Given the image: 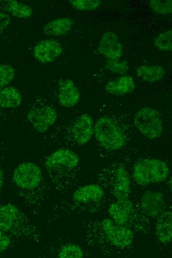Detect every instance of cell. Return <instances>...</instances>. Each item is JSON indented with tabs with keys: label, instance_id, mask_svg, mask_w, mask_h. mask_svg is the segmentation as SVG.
I'll return each instance as SVG.
<instances>
[{
	"label": "cell",
	"instance_id": "3",
	"mask_svg": "<svg viewBox=\"0 0 172 258\" xmlns=\"http://www.w3.org/2000/svg\"><path fill=\"white\" fill-rule=\"evenodd\" d=\"M79 161L78 155L67 148L56 150L44 158L43 167L51 191L64 194L72 187Z\"/></svg>",
	"mask_w": 172,
	"mask_h": 258
},
{
	"label": "cell",
	"instance_id": "10",
	"mask_svg": "<svg viewBox=\"0 0 172 258\" xmlns=\"http://www.w3.org/2000/svg\"><path fill=\"white\" fill-rule=\"evenodd\" d=\"M57 118L56 110L49 106L33 109L26 115L27 121L39 133L46 132L55 124Z\"/></svg>",
	"mask_w": 172,
	"mask_h": 258
},
{
	"label": "cell",
	"instance_id": "12",
	"mask_svg": "<svg viewBox=\"0 0 172 258\" xmlns=\"http://www.w3.org/2000/svg\"><path fill=\"white\" fill-rule=\"evenodd\" d=\"M63 52L61 44L53 39H44L39 41L33 48L35 59L40 63L46 64L53 62Z\"/></svg>",
	"mask_w": 172,
	"mask_h": 258
},
{
	"label": "cell",
	"instance_id": "16",
	"mask_svg": "<svg viewBox=\"0 0 172 258\" xmlns=\"http://www.w3.org/2000/svg\"><path fill=\"white\" fill-rule=\"evenodd\" d=\"M133 213V205L129 198L117 200L108 208V213L112 220L122 226H125L130 220Z\"/></svg>",
	"mask_w": 172,
	"mask_h": 258
},
{
	"label": "cell",
	"instance_id": "23",
	"mask_svg": "<svg viewBox=\"0 0 172 258\" xmlns=\"http://www.w3.org/2000/svg\"><path fill=\"white\" fill-rule=\"evenodd\" d=\"M165 74V70L158 65H143L136 69L137 76L142 81L154 82L162 79Z\"/></svg>",
	"mask_w": 172,
	"mask_h": 258
},
{
	"label": "cell",
	"instance_id": "30",
	"mask_svg": "<svg viewBox=\"0 0 172 258\" xmlns=\"http://www.w3.org/2000/svg\"><path fill=\"white\" fill-rule=\"evenodd\" d=\"M11 18L6 12L0 11V38L3 31L9 24Z\"/></svg>",
	"mask_w": 172,
	"mask_h": 258
},
{
	"label": "cell",
	"instance_id": "2",
	"mask_svg": "<svg viewBox=\"0 0 172 258\" xmlns=\"http://www.w3.org/2000/svg\"><path fill=\"white\" fill-rule=\"evenodd\" d=\"M105 196L103 189L96 184L79 188L69 196L51 206L45 215V224L50 226L59 220L75 213L93 212Z\"/></svg>",
	"mask_w": 172,
	"mask_h": 258
},
{
	"label": "cell",
	"instance_id": "31",
	"mask_svg": "<svg viewBox=\"0 0 172 258\" xmlns=\"http://www.w3.org/2000/svg\"><path fill=\"white\" fill-rule=\"evenodd\" d=\"M3 182L4 174L1 168L0 167V194H1L2 188L3 187Z\"/></svg>",
	"mask_w": 172,
	"mask_h": 258
},
{
	"label": "cell",
	"instance_id": "22",
	"mask_svg": "<svg viewBox=\"0 0 172 258\" xmlns=\"http://www.w3.org/2000/svg\"><path fill=\"white\" fill-rule=\"evenodd\" d=\"M22 96L15 87L7 86L0 91V107L4 109L15 108L20 106Z\"/></svg>",
	"mask_w": 172,
	"mask_h": 258
},
{
	"label": "cell",
	"instance_id": "21",
	"mask_svg": "<svg viewBox=\"0 0 172 258\" xmlns=\"http://www.w3.org/2000/svg\"><path fill=\"white\" fill-rule=\"evenodd\" d=\"M73 25V21L71 18H59L46 23L43 27V31L46 35L60 36L71 30Z\"/></svg>",
	"mask_w": 172,
	"mask_h": 258
},
{
	"label": "cell",
	"instance_id": "14",
	"mask_svg": "<svg viewBox=\"0 0 172 258\" xmlns=\"http://www.w3.org/2000/svg\"><path fill=\"white\" fill-rule=\"evenodd\" d=\"M98 51L107 59L119 60L123 54V47L118 40L117 35L108 31L102 37Z\"/></svg>",
	"mask_w": 172,
	"mask_h": 258
},
{
	"label": "cell",
	"instance_id": "28",
	"mask_svg": "<svg viewBox=\"0 0 172 258\" xmlns=\"http://www.w3.org/2000/svg\"><path fill=\"white\" fill-rule=\"evenodd\" d=\"M150 4L152 10L157 13L169 14L172 12V0H151Z\"/></svg>",
	"mask_w": 172,
	"mask_h": 258
},
{
	"label": "cell",
	"instance_id": "5",
	"mask_svg": "<svg viewBox=\"0 0 172 258\" xmlns=\"http://www.w3.org/2000/svg\"><path fill=\"white\" fill-rule=\"evenodd\" d=\"M93 133L97 141L105 149L114 151L126 143V137L118 125L112 118L101 117L97 120Z\"/></svg>",
	"mask_w": 172,
	"mask_h": 258
},
{
	"label": "cell",
	"instance_id": "17",
	"mask_svg": "<svg viewBox=\"0 0 172 258\" xmlns=\"http://www.w3.org/2000/svg\"><path fill=\"white\" fill-rule=\"evenodd\" d=\"M143 211L149 216L154 217L161 214L164 206V198L159 192L147 191L143 195L141 202Z\"/></svg>",
	"mask_w": 172,
	"mask_h": 258
},
{
	"label": "cell",
	"instance_id": "7",
	"mask_svg": "<svg viewBox=\"0 0 172 258\" xmlns=\"http://www.w3.org/2000/svg\"><path fill=\"white\" fill-rule=\"evenodd\" d=\"M102 232L109 244L116 248L125 249L129 247L133 239V233L129 228L116 223L113 220L104 218L97 222L88 221Z\"/></svg>",
	"mask_w": 172,
	"mask_h": 258
},
{
	"label": "cell",
	"instance_id": "9",
	"mask_svg": "<svg viewBox=\"0 0 172 258\" xmlns=\"http://www.w3.org/2000/svg\"><path fill=\"white\" fill-rule=\"evenodd\" d=\"M42 250L45 256L56 258H82L84 254L77 244L64 242L57 235H50L42 242Z\"/></svg>",
	"mask_w": 172,
	"mask_h": 258
},
{
	"label": "cell",
	"instance_id": "6",
	"mask_svg": "<svg viewBox=\"0 0 172 258\" xmlns=\"http://www.w3.org/2000/svg\"><path fill=\"white\" fill-rule=\"evenodd\" d=\"M167 164L157 159H144L133 166V177L139 185L146 186L150 184L164 181L169 174Z\"/></svg>",
	"mask_w": 172,
	"mask_h": 258
},
{
	"label": "cell",
	"instance_id": "20",
	"mask_svg": "<svg viewBox=\"0 0 172 258\" xmlns=\"http://www.w3.org/2000/svg\"><path fill=\"white\" fill-rule=\"evenodd\" d=\"M0 8L20 19L29 18L33 14L30 5L16 0H0Z\"/></svg>",
	"mask_w": 172,
	"mask_h": 258
},
{
	"label": "cell",
	"instance_id": "26",
	"mask_svg": "<svg viewBox=\"0 0 172 258\" xmlns=\"http://www.w3.org/2000/svg\"><path fill=\"white\" fill-rule=\"evenodd\" d=\"M104 68L112 73L124 74L127 72L129 65L126 60L120 61V59H109L106 61Z\"/></svg>",
	"mask_w": 172,
	"mask_h": 258
},
{
	"label": "cell",
	"instance_id": "19",
	"mask_svg": "<svg viewBox=\"0 0 172 258\" xmlns=\"http://www.w3.org/2000/svg\"><path fill=\"white\" fill-rule=\"evenodd\" d=\"M135 87V83L131 76L123 75L108 81L105 89L111 94L123 95L131 92Z\"/></svg>",
	"mask_w": 172,
	"mask_h": 258
},
{
	"label": "cell",
	"instance_id": "8",
	"mask_svg": "<svg viewBox=\"0 0 172 258\" xmlns=\"http://www.w3.org/2000/svg\"><path fill=\"white\" fill-rule=\"evenodd\" d=\"M134 124L136 128L145 137L157 138L163 132V123L159 112L148 107H143L134 115Z\"/></svg>",
	"mask_w": 172,
	"mask_h": 258
},
{
	"label": "cell",
	"instance_id": "1",
	"mask_svg": "<svg viewBox=\"0 0 172 258\" xmlns=\"http://www.w3.org/2000/svg\"><path fill=\"white\" fill-rule=\"evenodd\" d=\"M12 181L18 198L31 214H38L51 191L48 183L44 181L41 168L33 162L21 163L14 170Z\"/></svg>",
	"mask_w": 172,
	"mask_h": 258
},
{
	"label": "cell",
	"instance_id": "27",
	"mask_svg": "<svg viewBox=\"0 0 172 258\" xmlns=\"http://www.w3.org/2000/svg\"><path fill=\"white\" fill-rule=\"evenodd\" d=\"M69 3L76 9L80 11L93 10L99 7L101 1L99 0H70Z\"/></svg>",
	"mask_w": 172,
	"mask_h": 258
},
{
	"label": "cell",
	"instance_id": "15",
	"mask_svg": "<svg viewBox=\"0 0 172 258\" xmlns=\"http://www.w3.org/2000/svg\"><path fill=\"white\" fill-rule=\"evenodd\" d=\"M80 98V91L72 80L60 79L58 81V99L61 106L73 107L78 103Z\"/></svg>",
	"mask_w": 172,
	"mask_h": 258
},
{
	"label": "cell",
	"instance_id": "25",
	"mask_svg": "<svg viewBox=\"0 0 172 258\" xmlns=\"http://www.w3.org/2000/svg\"><path fill=\"white\" fill-rule=\"evenodd\" d=\"M14 76L15 70L12 66L0 64V91L8 86Z\"/></svg>",
	"mask_w": 172,
	"mask_h": 258
},
{
	"label": "cell",
	"instance_id": "13",
	"mask_svg": "<svg viewBox=\"0 0 172 258\" xmlns=\"http://www.w3.org/2000/svg\"><path fill=\"white\" fill-rule=\"evenodd\" d=\"M93 128V121L90 115L85 113L80 116L74 122L71 130L74 140L79 145H85L92 137Z\"/></svg>",
	"mask_w": 172,
	"mask_h": 258
},
{
	"label": "cell",
	"instance_id": "29",
	"mask_svg": "<svg viewBox=\"0 0 172 258\" xmlns=\"http://www.w3.org/2000/svg\"><path fill=\"white\" fill-rule=\"evenodd\" d=\"M11 244L10 236L0 229V254L6 251Z\"/></svg>",
	"mask_w": 172,
	"mask_h": 258
},
{
	"label": "cell",
	"instance_id": "18",
	"mask_svg": "<svg viewBox=\"0 0 172 258\" xmlns=\"http://www.w3.org/2000/svg\"><path fill=\"white\" fill-rule=\"evenodd\" d=\"M155 228V233L158 240L164 244H169L172 238V212L167 211L160 214Z\"/></svg>",
	"mask_w": 172,
	"mask_h": 258
},
{
	"label": "cell",
	"instance_id": "24",
	"mask_svg": "<svg viewBox=\"0 0 172 258\" xmlns=\"http://www.w3.org/2000/svg\"><path fill=\"white\" fill-rule=\"evenodd\" d=\"M172 30H167L160 33L156 38L154 46L163 51H170L172 50Z\"/></svg>",
	"mask_w": 172,
	"mask_h": 258
},
{
	"label": "cell",
	"instance_id": "4",
	"mask_svg": "<svg viewBox=\"0 0 172 258\" xmlns=\"http://www.w3.org/2000/svg\"><path fill=\"white\" fill-rule=\"evenodd\" d=\"M0 229L25 241L42 243L45 238L28 216L10 203L0 206Z\"/></svg>",
	"mask_w": 172,
	"mask_h": 258
},
{
	"label": "cell",
	"instance_id": "11",
	"mask_svg": "<svg viewBox=\"0 0 172 258\" xmlns=\"http://www.w3.org/2000/svg\"><path fill=\"white\" fill-rule=\"evenodd\" d=\"M111 193L117 200L127 199L130 193V181L129 173L123 165L112 169L110 178Z\"/></svg>",
	"mask_w": 172,
	"mask_h": 258
}]
</instances>
